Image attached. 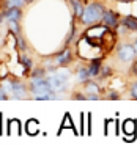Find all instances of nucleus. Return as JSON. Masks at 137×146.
<instances>
[{"mask_svg":"<svg viewBox=\"0 0 137 146\" xmlns=\"http://www.w3.org/2000/svg\"><path fill=\"white\" fill-rule=\"evenodd\" d=\"M104 10L106 8L102 3H99V2H92V3H88L85 7L80 21H82L84 25H95V24H98L99 21L102 19Z\"/></svg>","mask_w":137,"mask_h":146,"instance_id":"obj_1","label":"nucleus"},{"mask_svg":"<svg viewBox=\"0 0 137 146\" xmlns=\"http://www.w3.org/2000/svg\"><path fill=\"white\" fill-rule=\"evenodd\" d=\"M32 93L36 99H55V91L52 90L49 80L44 77H33Z\"/></svg>","mask_w":137,"mask_h":146,"instance_id":"obj_2","label":"nucleus"},{"mask_svg":"<svg viewBox=\"0 0 137 146\" xmlns=\"http://www.w3.org/2000/svg\"><path fill=\"white\" fill-rule=\"evenodd\" d=\"M68 79H70V74L65 71V72H57V74H52V76L47 77L49 83H51L52 90L55 93H61L66 90V85H68Z\"/></svg>","mask_w":137,"mask_h":146,"instance_id":"obj_3","label":"nucleus"},{"mask_svg":"<svg viewBox=\"0 0 137 146\" xmlns=\"http://www.w3.org/2000/svg\"><path fill=\"white\" fill-rule=\"evenodd\" d=\"M3 90L7 91V94L14 96L16 99H21L25 96V86L19 82H10V80H7V82H3Z\"/></svg>","mask_w":137,"mask_h":146,"instance_id":"obj_4","label":"nucleus"},{"mask_svg":"<svg viewBox=\"0 0 137 146\" xmlns=\"http://www.w3.org/2000/svg\"><path fill=\"white\" fill-rule=\"evenodd\" d=\"M101 22L104 24L109 29H117L120 25V16L118 13H115L114 10H104V14H102Z\"/></svg>","mask_w":137,"mask_h":146,"instance_id":"obj_5","label":"nucleus"},{"mask_svg":"<svg viewBox=\"0 0 137 146\" xmlns=\"http://www.w3.org/2000/svg\"><path fill=\"white\" fill-rule=\"evenodd\" d=\"M118 57L123 61H132L136 57V52H134V46L131 44H123L118 47Z\"/></svg>","mask_w":137,"mask_h":146,"instance_id":"obj_6","label":"nucleus"},{"mask_svg":"<svg viewBox=\"0 0 137 146\" xmlns=\"http://www.w3.org/2000/svg\"><path fill=\"white\" fill-rule=\"evenodd\" d=\"M121 25L126 30H129V32H137V17L132 16V14L124 16L123 19H121Z\"/></svg>","mask_w":137,"mask_h":146,"instance_id":"obj_7","label":"nucleus"},{"mask_svg":"<svg viewBox=\"0 0 137 146\" xmlns=\"http://www.w3.org/2000/svg\"><path fill=\"white\" fill-rule=\"evenodd\" d=\"M70 3H71V8H73V14L80 19L82 14H84V10H85L84 3L80 2V0H70Z\"/></svg>","mask_w":137,"mask_h":146,"instance_id":"obj_8","label":"nucleus"},{"mask_svg":"<svg viewBox=\"0 0 137 146\" xmlns=\"http://www.w3.org/2000/svg\"><path fill=\"white\" fill-rule=\"evenodd\" d=\"M21 16H22L21 8H8L5 11V19L7 21H19Z\"/></svg>","mask_w":137,"mask_h":146,"instance_id":"obj_9","label":"nucleus"},{"mask_svg":"<svg viewBox=\"0 0 137 146\" xmlns=\"http://www.w3.org/2000/svg\"><path fill=\"white\" fill-rule=\"evenodd\" d=\"M71 61V50L70 49H65L61 54L57 55V58H55V63L58 64V66H63V64L70 63Z\"/></svg>","mask_w":137,"mask_h":146,"instance_id":"obj_10","label":"nucleus"},{"mask_svg":"<svg viewBox=\"0 0 137 146\" xmlns=\"http://www.w3.org/2000/svg\"><path fill=\"white\" fill-rule=\"evenodd\" d=\"M99 69H101V60H98V58H95V60L92 61V64H90V68H88V72H90V76H92V77L98 76V74H99Z\"/></svg>","mask_w":137,"mask_h":146,"instance_id":"obj_11","label":"nucleus"},{"mask_svg":"<svg viewBox=\"0 0 137 146\" xmlns=\"http://www.w3.org/2000/svg\"><path fill=\"white\" fill-rule=\"evenodd\" d=\"M24 3H25V0H8L7 8H22Z\"/></svg>","mask_w":137,"mask_h":146,"instance_id":"obj_12","label":"nucleus"},{"mask_svg":"<svg viewBox=\"0 0 137 146\" xmlns=\"http://www.w3.org/2000/svg\"><path fill=\"white\" fill-rule=\"evenodd\" d=\"M90 72H88V69H80L79 71V80L80 82H85V80H88L90 79Z\"/></svg>","mask_w":137,"mask_h":146,"instance_id":"obj_13","label":"nucleus"},{"mask_svg":"<svg viewBox=\"0 0 137 146\" xmlns=\"http://www.w3.org/2000/svg\"><path fill=\"white\" fill-rule=\"evenodd\" d=\"M19 21H8V24H10V30L11 32H14L17 35V33H19Z\"/></svg>","mask_w":137,"mask_h":146,"instance_id":"obj_14","label":"nucleus"},{"mask_svg":"<svg viewBox=\"0 0 137 146\" xmlns=\"http://www.w3.org/2000/svg\"><path fill=\"white\" fill-rule=\"evenodd\" d=\"M87 91L92 93V94H98V86H96L95 83H90V85L87 86Z\"/></svg>","mask_w":137,"mask_h":146,"instance_id":"obj_15","label":"nucleus"},{"mask_svg":"<svg viewBox=\"0 0 137 146\" xmlns=\"http://www.w3.org/2000/svg\"><path fill=\"white\" fill-rule=\"evenodd\" d=\"M22 63H24V66H25V68H32V61H30V58L24 57L22 58Z\"/></svg>","mask_w":137,"mask_h":146,"instance_id":"obj_16","label":"nucleus"},{"mask_svg":"<svg viewBox=\"0 0 137 146\" xmlns=\"http://www.w3.org/2000/svg\"><path fill=\"white\" fill-rule=\"evenodd\" d=\"M131 94L137 99V83H132V86H131Z\"/></svg>","mask_w":137,"mask_h":146,"instance_id":"obj_17","label":"nucleus"},{"mask_svg":"<svg viewBox=\"0 0 137 146\" xmlns=\"http://www.w3.org/2000/svg\"><path fill=\"white\" fill-rule=\"evenodd\" d=\"M0 99H7V91L3 88L0 90Z\"/></svg>","mask_w":137,"mask_h":146,"instance_id":"obj_18","label":"nucleus"},{"mask_svg":"<svg viewBox=\"0 0 137 146\" xmlns=\"http://www.w3.org/2000/svg\"><path fill=\"white\" fill-rule=\"evenodd\" d=\"M109 72H110V69H109V68H104V69H102V76H107Z\"/></svg>","mask_w":137,"mask_h":146,"instance_id":"obj_19","label":"nucleus"},{"mask_svg":"<svg viewBox=\"0 0 137 146\" xmlns=\"http://www.w3.org/2000/svg\"><path fill=\"white\" fill-rule=\"evenodd\" d=\"M132 72H134V74H137V61L134 63V66H132Z\"/></svg>","mask_w":137,"mask_h":146,"instance_id":"obj_20","label":"nucleus"},{"mask_svg":"<svg viewBox=\"0 0 137 146\" xmlns=\"http://www.w3.org/2000/svg\"><path fill=\"white\" fill-rule=\"evenodd\" d=\"M134 52H136V57H137V39H136V41H134Z\"/></svg>","mask_w":137,"mask_h":146,"instance_id":"obj_21","label":"nucleus"},{"mask_svg":"<svg viewBox=\"0 0 137 146\" xmlns=\"http://www.w3.org/2000/svg\"><path fill=\"white\" fill-rule=\"evenodd\" d=\"M25 2H30V0H25Z\"/></svg>","mask_w":137,"mask_h":146,"instance_id":"obj_22","label":"nucleus"}]
</instances>
